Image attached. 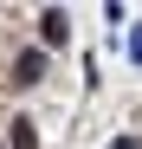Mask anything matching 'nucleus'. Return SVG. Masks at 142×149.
<instances>
[{
  "label": "nucleus",
  "instance_id": "f257e3e1",
  "mask_svg": "<svg viewBox=\"0 0 142 149\" xmlns=\"http://www.w3.org/2000/svg\"><path fill=\"white\" fill-rule=\"evenodd\" d=\"M39 39H45V45H65V39H71V19H65L58 7H45V13H39Z\"/></svg>",
  "mask_w": 142,
  "mask_h": 149
},
{
  "label": "nucleus",
  "instance_id": "f03ea898",
  "mask_svg": "<svg viewBox=\"0 0 142 149\" xmlns=\"http://www.w3.org/2000/svg\"><path fill=\"white\" fill-rule=\"evenodd\" d=\"M45 78V52H19V65H13V84H39Z\"/></svg>",
  "mask_w": 142,
  "mask_h": 149
},
{
  "label": "nucleus",
  "instance_id": "7ed1b4c3",
  "mask_svg": "<svg viewBox=\"0 0 142 149\" xmlns=\"http://www.w3.org/2000/svg\"><path fill=\"white\" fill-rule=\"evenodd\" d=\"M7 143H13V149H39V130H32V117H13V123H7Z\"/></svg>",
  "mask_w": 142,
  "mask_h": 149
},
{
  "label": "nucleus",
  "instance_id": "20e7f679",
  "mask_svg": "<svg viewBox=\"0 0 142 149\" xmlns=\"http://www.w3.org/2000/svg\"><path fill=\"white\" fill-rule=\"evenodd\" d=\"M110 149H142V143H136V136H116V143H110Z\"/></svg>",
  "mask_w": 142,
  "mask_h": 149
}]
</instances>
